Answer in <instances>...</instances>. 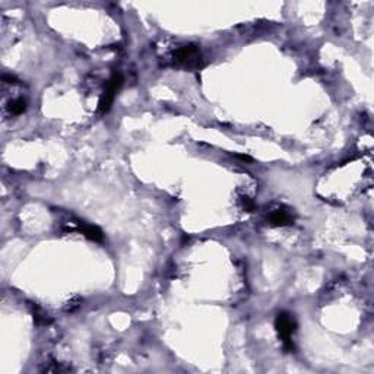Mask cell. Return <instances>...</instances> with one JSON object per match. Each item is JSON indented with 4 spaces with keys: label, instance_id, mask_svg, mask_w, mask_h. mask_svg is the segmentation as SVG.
<instances>
[{
    "label": "cell",
    "instance_id": "6da1fadb",
    "mask_svg": "<svg viewBox=\"0 0 374 374\" xmlns=\"http://www.w3.org/2000/svg\"><path fill=\"white\" fill-rule=\"evenodd\" d=\"M275 329L278 332V336L282 340L285 351H294V343L291 335L295 332L297 329V321L295 319L289 314V313H279L276 320H275Z\"/></svg>",
    "mask_w": 374,
    "mask_h": 374
},
{
    "label": "cell",
    "instance_id": "7a4b0ae2",
    "mask_svg": "<svg viewBox=\"0 0 374 374\" xmlns=\"http://www.w3.org/2000/svg\"><path fill=\"white\" fill-rule=\"evenodd\" d=\"M122 85H123V75L116 72V73L111 76V79L108 81L107 87L104 89V92H103V95H101V100H100V103H98V111H100L101 114H106L108 110L111 108L113 101H114V98H116V94H117V91L120 89Z\"/></svg>",
    "mask_w": 374,
    "mask_h": 374
},
{
    "label": "cell",
    "instance_id": "3957f363",
    "mask_svg": "<svg viewBox=\"0 0 374 374\" xmlns=\"http://www.w3.org/2000/svg\"><path fill=\"white\" fill-rule=\"evenodd\" d=\"M176 60L178 63L184 65V66H189V68H199V62H200V52L197 49L196 46H186V47H181L178 49L176 54H174Z\"/></svg>",
    "mask_w": 374,
    "mask_h": 374
},
{
    "label": "cell",
    "instance_id": "277c9868",
    "mask_svg": "<svg viewBox=\"0 0 374 374\" xmlns=\"http://www.w3.org/2000/svg\"><path fill=\"white\" fill-rule=\"evenodd\" d=\"M267 221L275 225V227H284V225H289L292 224V216L291 214H288L286 211H282V209H276L273 212H270V215L267 216Z\"/></svg>",
    "mask_w": 374,
    "mask_h": 374
},
{
    "label": "cell",
    "instance_id": "5b68a950",
    "mask_svg": "<svg viewBox=\"0 0 374 374\" xmlns=\"http://www.w3.org/2000/svg\"><path fill=\"white\" fill-rule=\"evenodd\" d=\"M78 230H79V232H82L87 238L92 240V241H101V240L104 238V234H103V231H101L98 227H95V225L84 224V225H81Z\"/></svg>",
    "mask_w": 374,
    "mask_h": 374
},
{
    "label": "cell",
    "instance_id": "8992f818",
    "mask_svg": "<svg viewBox=\"0 0 374 374\" xmlns=\"http://www.w3.org/2000/svg\"><path fill=\"white\" fill-rule=\"evenodd\" d=\"M27 110V104H25V101L24 100H14V101H11L9 103V111L12 113V114H15V116H19V114H22L24 111Z\"/></svg>",
    "mask_w": 374,
    "mask_h": 374
},
{
    "label": "cell",
    "instance_id": "52a82bcc",
    "mask_svg": "<svg viewBox=\"0 0 374 374\" xmlns=\"http://www.w3.org/2000/svg\"><path fill=\"white\" fill-rule=\"evenodd\" d=\"M81 303H82V300L79 297H75V300H71V301L65 304V310L66 311H75L81 305Z\"/></svg>",
    "mask_w": 374,
    "mask_h": 374
},
{
    "label": "cell",
    "instance_id": "ba28073f",
    "mask_svg": "<svg viewBox=\"0 0 374 374\" xmlns=\"http://www.w3.org/2000/svg\"><path fill=\"white\" fill-rule=\"evenodd\" d=\"M3 82L6 84H17V78L12 75H3Z\"/></svg>",
    "mask_w": 374,
    "mask_h": 374
}]
</instances>
